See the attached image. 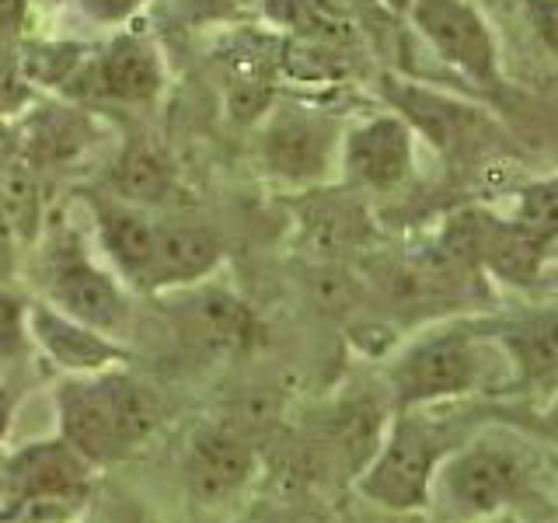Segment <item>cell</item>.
Listing matches in <instances>:
<instances>
[{"label": "cell", "instance_id": "1", "mask_svg": "<svg viewBox=\"0 0 558 523\" xmlns=\"http://www.w3.org/2000/svg\"><path fill=\"white\" fill-rule=\"evenodd\" d=\"M60 440L84 461L101 464L126 458L150 436L157 423L154 398L144 384L122 370L70 374L57 391Z\"/></svg>", "mask_w": 558, "mask_h": 523}, {"label": "cell", "instance_id": "2", "mask_svg": "<svg viewBox=\"0 0 558 523\" xmlns=\"http://www.w3.org/2000/svg\"><path fill=\"white\" fill-rule=\"evenodd\" d=\"M255 157L276 185L296 192L331 185L339 174L345 119L311 101L276 98L255 122Z\"/></svg>", "mask_w": 558, "mask_h": 523}, {"label": "cell", "instance_id": "3", "mask_svg": "<svg viewBox=\"0 0 558 523\" xmlns=\"http://www.w3.org/2000/svg\"><path fill=\"white\" fill-rule=\"evenodd\" d=\"M14 157L35 174H81L112 150V126L81 101H28L17 112Z\"/></svg>", "mask_w": 558, "mask_h": 523}, {"label": "cell", "instance_id": "4", "mask_svg": "<svg viewBox=\"0 0 558 523\" xmlns=\"http://www.w3.org/2000/svg\"><path fill=\"white\" fill-rule=\"evenodd\" d=\"M444 461V443L423 418L398 415L391 429L380 436L371 461L363 464L360 496L391 513H409L429 502L433 475Z\"/></svg>", "mask_w": 558, "mask_h": 523}, {"label": "cell", "instance_id": "5", "mask_svg": "<svg viewBox=\"0 0 558 523\" xmlns=\"http://www.w3.org/2000/svg\"><path fill=\"white\" fill-rule=\"evenodd\" d=\"M418 165V136L409 122L391 109L345 122L339 147V174L336 182L360 199L395 196L415 174Z\"/></svg>", "mask_w": 558, "mask_h": 523}, {"label": "cell", "instance_id": "6", "mask_svg": "<svg viewBox=\"0 0 558 523\" xmlns=\"http://www.w3.org/2000/svg\"><path fill=\"white\" fill-rule=\"evenodd\" d=\"M488 356L478 339L461 328H444L415 339L391 366V388L401 409L433 405L482 388Z\"/></svg>", "mask_w": 558, "mask_h": 523}, {"label": "cell", "instance_id": "7", "mask_svg": "<svg viewBox=\"0 0 558 523\" xmlns=\"http://www.w3.org/2000/svg\"><path fill=\"white\" fill-rule=\"evenodd\" d=\"M168 70L147 35L116 32L109 42L87 52L77 77L63 92L66 101H101L122 109H150L165 95Z\"/></svg>", "mask_w": 558, "mask_h": 523}, {"label": "cell", "instance_id": "8", "mask_svg": "<svg viewBox=\"0 0 558 523\" xmlns=\"http://www.w3.org/2000/svg\"><path fill=\"white\" fill-rule=\"evenodd\" d=\"M405 22L433 57L468 84H478L485 92L502 84L499 42L471 0H412Z\"/></svg>", "mask_w": 558, "mask_h": 523}, {"label": "cell", "instance_id": "9", "mask_svg": "<svg viewBox=\"0 0 558 523\" xmlns=\"http://www.w3.org/2000/svg\"><path fill=\"white\" fill-rule=\"evenodd\" d=\"M523 488H527V464L513 447L471 443L440 461L429 492H436L450 516L478 520L517 502Z\"/></svg>", "mask_w": 558, "mask_h": 523}, {"label": "cell", "instance_id": "10", "mask_svg": "<svg viewBox=\"0 0 558 523\" xmlns=\"http://www.w3.org/2000/svg\"><path fill=\"white\" fill-rule=\"evenodd\" d=\"M380 95L384 105L395 115L405 119L418 139H426L433 150H440L450 161H458V157H478L496 139L493 119L482 109L447 92H436V87L405 77H384Z\"/></svg>", "mask_w": 558, "mask_h": 523}, {"label": "cell", "instance_id": "11", "mask_svg": "<svg viewBox=\"0 0 558 523\" xmlns=\"http://www.w3.org/2000/svg\"><path fill=\"white\" fill-rule=\"evenodd\" d=\"M46 301L87 328L101 331L109 339H122L130 328L133 307L126 296V283L109 269L98 266L87 255H60L49 276Z\"/></svg>", "mask_w": 558, "mask_h": 523}, {"label": "cell", "instance_id": "12", "mask_svg": "<svg viewBox=\"0 0 558 523\" xmlns=\"http://www.w3.org/2000/svg\"><path fill=\"white\" fill-rule=\"evenodd\" d=\"M87 471H92V461H84L70 443L43 440L8 458L0 482L8 485L11 499L17 502V513H25L28 506L70 502L81 496L87 485Z\"/></svg>", "mask_w": 558, "mask_h": 523}, {"label": "cell", "instance_id": "13", "mask_svg": "<svg viewBox=\"0 0 558 523\" xmlns=\"http://www.w3.org/2000/svg\"><path fill=\"white\" fill-rule=\"evenodd\" d=\"M87 206H92L95 241L105 262H109V269L126 287L147 293V276H150V258H154V227H157L150 209L116 199L109 192H87Z\"/></svg>", "mask_w": 558, "mask_h": 523}, {"label": "cell", "instance_id": "14", "mask_svg": "<svg viewBox=\"0 0 558 523\" xmlns=\"http://www.w3.org/2000/svg\"><path fill=\"white\" fill-rule=\"evenodd\" d=\"M174 301V321L182 336L209 356H231L252 342L255 318L231 290L209 287V279L196 287H182L168 293Z\"/></svg>", "mask_w": 558, "mask_h": 523}, {"label": "cell", "instance_id": "15", "mask_svg": "<svg viewBox=\"0 0 558 523\" xmlns=\"http://www.w3.org/2000/svg\"><path fill=\"white\" fill-rule=\"evenodd\" d=\"M296 231L314 255L339 262V255L356 252L371 238V214L356 192L342 188L339 182L296 192Z\"/></svg>", "mask_w": 558, "mask_h": 523}, {"label": "cell", "instance_id": "16", "mask_svg": "<svg viewBox=\"0 0 558 523\" xmlns=\"http://www.w3.org/2000/svg\"><path fill=\"white\" fill-rule=\"evenodd\" d=\"M223 266V241L214 227L165 220L154 227V258L147 293H171L214 279Z\"/></svg>", "mask_w": 558, "mask_h": 523}, {"label": "cell", "instance_id": "17", "mask_svg": "<svg viewBox=\"0 0 558 523\" xmlns=\"http://www.w3.org/2000/svg\"><path fill=\"white\" fill-rule=\"evenodd\" d=\"M25 321H28V339L39 345L52 363L63 366L66 374L112 370L122 360V349L116 339L66 318V314L57 311L49 301L25 304Z\"/></svg>", "mask_w": 558, "mask_h": 523}, {"label": "cell", "instance_id": "18", "mask_svg": "<svg viewBox=\"0 0 558 523\" xmlns=\"http://www.w3.org/2000/svg\"><path fill=\"white\" fill-rule=\"evenodd\" d=\"M252 471H255V453L234 433L203 429L199 436H192L185 478H189V492L203 506H217L223 499H231L252 478Z\"/></svg>", "mask_w": 558, "mask_h": 523}, {"label": "cell", "instance_id": "19", "mask_svg": "<svg viewBox=\"0 0 558 523\" xmlns=\"http://www.w3.org/2000/svg\"><path fill=\"white\" fill-rule=\"evenodd\" d=\"M105 179H109V196L144 209L165 206L179 188V174H174L168 154L150 139H130L112 150Z\"/></svg>", "mask_w": 558, "mask_h": 523}, {"label": "cell", "instance_id": "20", "mask_svg": "<svg viewBox=\"0 0 558 523\" xmlns=\"http://www.w3.org/2000/svg\"><path fill=\"white\" fill-rule=\"evenodd\" d=\"M551 244L531 231H523L506 217H488L482 238V272L496 276L499 283L527 290L545 272L551 258Z\"/></svg>", "mask_w": 558, "mask_h": 523}, {"label": "cell", "instance_id": "21", "mask_svg": "<svg viewBox=\"0 0 558 523\" xmlns=\"http://www.w3.org/2000/svg\"><path fill=\"white\" fill-rule=\"evenodd\" d=\"M262 22H266L276 35L296 42H322L336 49H356L363 46L360 35L325 14L314 0H258Z\"/></svg>", "mask_w": 558, "mask_h": 523}, {"label": "cell", "instance_id": "22", "mask_svg": "<svg viewBox=\"0 0 558 523\" xmlns=\"http://www.w3.org/2000/svg\"><path fill=\"white\" fill-rule=\"evenodd\" d=\"M46 206L39 174L14 157L0 168V238L8 241H35L43 234Z\"/></svg>", "mask_w": 558, "mask_h": 523}, {"label": "cell", "instance_id": "23", "mask_svg": "<svg viewBox=\"0 0 558 523\" xmlns=\"http://www.w3.org/2000/svg\"><path fill=\"white\" fill-rule=\"evenodd\" d=\"M349 74H353V49L296 42V39L279 42V81H293L307 87H336Z\"/></svg>", "mask_w": 558, "mask_h": 523}, {"label": "cell", "instance_id": "24", "mask_svg": "<svg viewBox=\"0 0 558 523\" xmlns=\"http://www.w3.org/2000/svg\"><path fill=\"white\" fill-rule=\"evenodd\" d=\"M506 349H510V360L523 380H548L555 370V356H558L555 314L545 311V314H537V318H531L527 325L513 328L510 336H506Z\"/></svg>", "mask_w": 558, "mask_h": 523}, {"label": "cell", "instance_id": "25", "mask_svg": "<svg viewBox=\"0 0 558 523\" xmlns=\"http://www.w3.org/2000/svg\"><path fill=\"white\" fill-rule=\"evenodd\" d=\"M517 227L531 231L545 241L558 238V182L555 174H545V179H531L523 188L513 192V209L510 217Z\"/></svg>", "mask_w": 558, "mask_h": 523}, {"label": "cell", "instance_id": "26", "mask_svg": "<svg viewBox=\"0 0 558 523\" xmlns=\"http://www.w3.org/2000/svg\"><path fill=\"white\" fill-rule=\"evenodd\" d=\"M276 98H279V81L241 77V81H227L223 109L238 126H255V122L276 105Z\"/></svg>", "mask_w": 558, "mask_h": 523}, {"label": "cell", "instance_id": "27", "mask_svg": "<svg viewBox=\"0 0 558 523\" xmlns=\"http://www.w3.org/2000/svg\"><path fill=\"white\" fill-rule=\"evenodd\" d=\"M325 14H331L336 22L349 25L360 39L366 42V35H374L377 25H391L398 22V17H391L388 11H384L377 0H314Z\"/></svg>", "mask_w": 558, "mask_h": 523}, {"label": "cell", "instance_id": "28", "mask_svg": "<svg viewBox=\"0 0 558 523\" xmlns=\"http://www.w3.org/2000/svg\"><path fill=\"white\" fill-rule=\"evenodd\" d=\"M35 98L17 66L14 42H0V115H17Z\"/></svg>", "mask_w": 558, "mask_h": 523}, {"label": "cell", "instance_id": "29", "mask_svg": "<svg viewBox=\"0 0 558 523\" xmlns=\"http://www.w3.org/2000/svg\"><path fill=\"white\" fill-rule=\"evenodd\" d=\"M74 11L95 28H122L144 11L150 0H70Z\"/></svg>", "mask_w": 558, "mask_h": 523}, {"label": "cell", "instance_id": "30", "mask_svg": "<svg viewBox=\"0 0 558 523\" xmlns=\"http://www.w3.org/2000/svg\"><path fill=\"white\" fill-rule=\"evenodd\" d=\"M25 342H28L25 304H17L8 293H0V360L17 356L25 349Z\"/></svg>", "mask_w": 558, "mask_h": 523}, {"label": "cell", "instance_id": "31", "mask_svg": "<svg viewBox=\"0 0 558 523\" xmlns=\"http://www.w3.org/2000/svg\"><path fill=\"white\" fill-rule=\"evenodd\" d=\"M179 4L199 25H227L241 11V0H179Z\"/></svg>", "mask_w": 558, "mask_h": 523}, {"label": "cell", "instance_id": "32", "mask_svg": "<svg viewBox=\"0 0 558 523\" xmlns=\"http://www.w3.org/2000/svg\"><path fill=\"white\" fill-rule=\"evenodd\" d=\"M32 0H0V42H17L28 35Z\"/></svg>", "mask_w": 558, "mask_h": 523}, {"label": "cell", "instance_id": "33", "mask_svg": "<svg viewBox=\"0 0 558 523\" xmlns=\"http://www.w3.org/2000/svg\"><path fill=\"white\" fill-rule=\"evenodd\" d=\"M377 4L388 11L391 17H398V22H405V14H409V8H412V0H377Z\"/></svg>", "mask_w": 558, "mask_h": 523}]
</instances>
